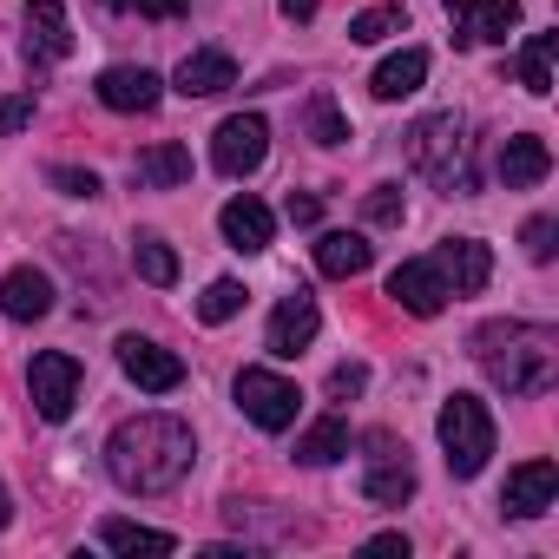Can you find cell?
Instances as JSON below:
<instances>
[{
	"instance_id": "obj_1",
	"label": "cell",
	"mask_w": 559,
	"mask_h": 559,
	"mask_svg": "<svg viewBox=\"0 0 559 559\" xmlns=\"http://www.w3.org/2000/svg\"><path fill=\"white\" fill-rule=\"evenodd\" d=\"M198 461V441L178 415H132L106 441V467L126 493H171Z\"/></svg>"
},
{
	"instance_id": "obj_2",
	"label": "cell",
	"mask_w": 559,
	"mask_h": 559,
	"mask_svg": "<svg viewBox=\"0 0 559 559\" xmlns=\"http://www.w3.org/2000/svg\"><path fill=\"white\" fill-rule=\"evenodd\" d=\"M474 362L500 395L533 402L559 376V336L539 323H487V330H474Z\"/></svg>"
},
{
	"instance_id": "obj_3",
	"label": "cell",
	"mask_w": 559,
	"mask_h": 559,
	"mask_svg": "<svg viewBox=\"0 0 559 559\" xmlns=\"http://www.w3.org/2000/svg\"><path fill=\"white\" fill-rule=\"evenodd\" d=\"M408 165L421 171V178H435L441 191H474V171H467V132H461V119L454 112H428V119H415L408 126Z\"/></svg>"
},
{
	"instance_id": "obj_4",
	"label": "cell",
	"mask_w": 559,
	"mask_h": 559,
	"mask_svg": "<svg viewBox=\"0 0 559 559\" xmlns=\"http://www.w3.org/2000/svg\"><path fill=\"white\" fill-rule=\"evenodd\" d=\"M435 435L448 448V474L454 480H474L487 467V454H493V415H487L480 395H448L441 415H435Z\"/></svg>"
},
{
	"instance_id": "obj_5",
	"label": "cell",
	"mask_w": 559,
	"mask_h": 559,
	"mask_svg": "<svg viewBox=\"0 0 559 559\" xmlns=\"http://www.w3.org/2000/svg\"><path fill=\"white\" fill-rule=\"evenodd\" d=\"M297 382H284L276 369H243L237 376V408L263 428V435H284L290 421H297Z\"/></svg>"
},
{
	"instance_id": "obj_6",
	"label": "cell",
	"mask_w": 559,
	"mask_h": 559,
	"mask_svg": "<svg viewBox=\"0 0 559 559\" xmlns=\"http://www.w3.org/2000/svg\"><path fill=\"white\" fill-rule=\"evenodd\" d=\"M263 158H270V126H263V112H230V119L211 132V165H217L224 178H250Z\"/></svg>"
},
{
	"instance_id": "obj_7",
	"label": "cell",
	"mask_w": 559,
	"mask_h": 559,
	"mask_svg": "<svg viewBox=\"0 0 559 559\" xmlns=\"http://www.w3.org/2000/svg\"><path fill=\"white\" fill-rule=\"evenodd\" d=\"M27 395H34L40 421H67L73 402H80V362H73L67 349H40V356L27 362Z\"/></svg>"
},
{
	"instance_id": "obj_8",
	"label": "cell",
	"mask_w": 559,
	"mask_h": 559,
	"mask_svg": "<svg viewBox=\"0 0 559 559\" xmlns=\"http://www.w3.org/2000/svg\"><path fill=\"white\" fill-rule=\"evenodd\" d=\"M317 330H323V310H317V297H310V290H297V297H284V304L270 310L263 349H270L276 362H297V356L317 343Z\"/></svg>"
},
{
	"instance_id": "obj_9",
	"label": "cell",
	"mask_w": 559,
	"mask_h": 559,
	"mask_svg": "<svg viewBox=\"0 0 559 559\" xmlns=\"http://www.w3.org/2000/svg\"><path fill=\"white\" fill-rule=\"evenodd\" d=\"M362 493H369L376 507H402V500H415V467H408V448H395V435H369Z\"/></svg>"
},
{
	"instance_id": "obj_10",
	"label": "cell",
	"mask_w": 559,
	"mask_h": 559,
	"mask_svg": "<svg viewBox=\"0 0 559 559\" xmlns=\"http://www.w3.org/2000/svg\"><path fill=\"white\" fill-rule=\"evenodd\" d=\"M435 270L448 276V297H480L487 276H493V250L480 237H448L435 250Z\"/></svg>"
},
{
	"instance_id": "obj_11",
	"label": "cell",
	"mask_w": 559,
	"mask_h": 559,
	"mask_svg": "<svg viewBox=\"0 0 559 559\" xmlns=\"http://www.w3.org/2000/svg\"><path fill=\"white\" fill-rule=\"evenodd\" d=\"M389 297H395L408 317H441V310H448V276L435 270V257H408V263L389 276Z\"/></svg>"
},
{
	"instance_id": "obj_12",
	"label": "cell",
	"mask_w": 559,
	"mask_h": 559,
	"mask_svg": "<svg viewBox=\"0 0 559 559\" xmlns=\"http://www.w3.org/2000/svg\"><path fill=\"white\" fill-rule=\"evenodd\" d=\"M119 369H126L145 395H171V389L185 382V362H178L171 349L145 343V336H119Z\"/></svg>"
},
{
	"instance_id": "obj_13",
	"label": "cell",
	"mask_w": 559,
	"mask_h": 559,
	"mask_svg": "<svg viewBox=\"0 0 559 559\" xmlns=\"http://www.w3.org/2000/svg\"><path fill=\"white\" fill-rule=\"evenodd\" d=\"M93 93H99V106H112V112H152V106L165 99V80H158L152 67H106Z\"/></svg>"
},
{
	"instance_id": "obj_14",
	"label": "cell",
	"mask_w": 559,
	"mask_h": 559,
	"mask_svg": "<svg viewBox=\"0 0 559 559\" xmlns=\"http://www.w3.org/2000/svg\"><path fill=\"white\" fill-rule=\"evenodd\" d=\"M73 53V27L60 0H27V67H53Z\"/></svg>"
},
{
	"instance_id": "obj_15",
	"label": "cell",
	"mask_w": 559,
	"mask_h": 559,
	"mask_svg": "<svg viewBox=\"0 0 559 559\" xmlns=\"http://www.w3.org/2000/svg\"><path fill=\"white\" fill-rule=\"evenodd\" d=\"M47 310H53V276H47V270L21 263V270L0 276V317H14V323H40Z\"/></svg>"
},
{
	"instance_id": "obj_16",
	"label": "cell",
	"mask_w": 559,
	"mask_h": 559,
	"mask_svg": "<svg viewBox=\"0 0 559 559\" xmlns=\"http://www.w3.org/2000/svg\"><path fill=\"white\" fill-rule=\"evenodd\" d=\"M552 493H559V467H552V461H520V467L507 474L500 507L520 513V520H539V513L552 507Z\"/></svg>"
},
{
	"instance_id": "obj_17",
	"label": "cell",
	"mask_w": 559,
	"mask_h": 559,
	"mask_svg": "<svg viewBox=\"0 0 559 559\" xmlns=\"http://www.w3.org/2000/svg\"><path fill=\"white\" fill-rule=\"evenodd\" d=\"M217 230H224V243L230 250H243V257H257V250H270V230H276V217L243 191V198H230L224 211H217Z\"/></svg>"
},
{
	"instance_id": "obj_18",
	"label": "cell",
	"mask_w": 559,
	"mask_h": 559,
	"mask_svg": "<svg viewBox=\"0 0 559 559\" xmlns=\"http://www.w3.org/2000/svg\"><path fill=\"white\" fill-rule=\"evenodd\" d=\"M171 86H178L185 99H211V93L237 86V60H230V53H217V47H204V53H185Z\"/></svg>"
},
{
	"instance_id": "obj_19",
	"label": "cell",
	"mask_w": 559,
	"mask_h": 559,
	"mask_svg": "<svg viewBox=\"0 0 559 559\" xmlns=\"http://www.w3.org/2000/svg\"><path fill=\"white\" fill-rule=\"evenodd\" d=\"M546 171H552V152H546L539 132H513V139L500 145V178H507V191H526V185H539Z\"/></svg>"
},
{
	"instance_id": "obj_20",
	"label": "cell",
	"mask_w": 559,
	"mask_h": 559,
	"mask_svg": "<svg viewBox=\"0 0 559 559\" xmlns=\"http://www.w3.org/2000/svg\"><path fill=\"white\" fill-rule=\"evenodd\" d=\"M421 80H428V53L421 47H402V53H389L382 67H376V99H408V93H421Z\"/></svg>"
},
{
	"instance_id": "obj_21",
	"label": "cell",
	"mask_w": 559,
	"mask_h": 559,
	"mask_svg": "<svg viewBox=\"0 0 559 559\" xmlns=\"http://www.w3.org/2000/svg\"><path fill=\"white\" fill-rule=\"evenodd\" d=\"M132 178H139L145 191H171V185H185V178H191V152H185L178 139H165V145H152V152H139V165H132Z\"/></svg>"
},
{
	"instance_id": "obj_22",
	"label": "cell",
	"mask_w": 559,
	"mask_h": 559,
	"mask_svg": "<svg viewBox=\"0 0 559 559\" xmlns=\"http://www.w3.org/2000/svg\"><path fill=\"white\" fill-rule=\"evenodd\" d=\"M369 237H356V230H323L317 237V270L323 276H362L369 270Z\"/></svg>"
},
{
	"instance_id": "obj_23",
	"label": "cell",
	"mask_w": 559,
	"mask_h": 559,
	"mask_svg": "<svg viewBox=\"0 0 559 559\" xmlns=\"http://www.w3.org/2000/svg\"><path fill=\"white\" fill-rule=\"evenodd\" d=\"M343 454H349V421H343V415L310 421L304 441H297V461H304V467H330V461H343Z\"/></svg>"
},
{
	"instance_id": "obj_24",
	"label": "cell",
	"mask_w": 559,
	"mask_h": 559,
	"mask_svg": "<svg viewBox=\"0 0 559 559\" xmlns=\"http://www.w3.org/2000/svg\"><path fill=\"white\" fill-rule=\"evenodd\" d=\"M132 263H139V276H145L152 290H171V284H178V250H171L158 230H139V237H132Z\"/></svg>"
},
{
	"instance_id": "obj_25",
	"label": "cell",
	"mask_w": 559,
	"mask_h": 559,
	"mask_svg": "<svg viewBox=\"0 0 559 559\" xmlns=\"http://www.w3.org/2000/svg\"><path fill=\"white\" fill-rule=\"evenodd\" d=\"M552 53H559V34H533V40L520 47V86H526L533 99L552 93Z\"/></svg>"
},
{
	"instance_id": "obj_26",
	"label": "cell",
	"mask_w": 559,
	"mask_h": 559,
	"mask_svg": "<svg viewBox=\"0 0 559 559\" xmlns=\"http://www.w3.org/2000/svg\"><path fill=\"white\" fill-rule=\"evenodd\" d=\"M99 546H112V552H171L178 539H171V533H158V526H132V520H106V526H99Z\"/></svg>"
},
{
	"instance_id": "obj_27",
	"label": "cell",
	"mask_w": 559,
	"mask_h": 559,
	"mask_svg": "<svg viewBox=\"0 0 559 559\" xmlns=\"http://www.w3.org/2000/svg\"><path fill=\"white\" fill-rule=\"evenodd\" d=\"M389 34H408V8H369V14L349 21V40H356V47H376V40H389Z\"/></svg>"
},
{
	"instance_id": "obj_28",
	"label": "cell",
	"mask_w": 559,
	"mask_h": 559,
	"mask_svg": "<svg viewBox=\"0 0 559 559\" xmlns=\"http://www.w3.org/2000/svg\"><path fill=\"white\" fill-rule=\"evenodd\" d=\"M243 310V284H237V276H217V284L198 297V323H230Z\"/></svg>"
},
{
	"instance_id": "obj_29",
	"label": "cell",
	"mask_w": 559,
	"mask_h": 559,
	"mask_svg": "<svg viewBox=\"0 0 559 559\" xmlns=\"http://www.w3.org/2000/svg\"><path fill=\"white\" fill-rule=\"evenodd\" d=\"M513 27H520V0H487V8L474 14V40H500L507 47Z\"/></svg>"
},
{
	"instance_id": "obj_30",
	"label": "cell",
	"mask_w": 559,
	"mask_h": 559,
	"mask_svg": "<svg viewBox=\"0 0 559 559\" xmlns=\"http://www.w3.org/2000/svg\"><path fill=\"white\" fill-rule=\"evenodd\" d=\"M310 139H317V145H343V139H349V126H343V112H336L330 93L310 99Z\"/></svg>"
},
{
	"instance_id": "obj_31",
	"label": "cell",
	"mask_w": 559,
	"mask_h": 559,
	"mask_svg": "<svg viewBox=\"0 0 559 559\" xmlns=\"http://www.w3.org/2000/svg\"><path fill=\"white\" fill-rule=\"evenodd\" d=\"M47 185L67 191V198H99V171H80V165H53Z\"/></svg>"
},
{
	"instance_id": "obj_32",
	"label": "cell",
	"mask_w": 559,
	"mask_h": 559,
	"mask_svg": "<svg viewBox=\"0 0 559 559\" xmlns=\"http://www.w3.org/2000/svg\"><path fill=\"white\" fill-rule=\"evenodd\" d=\"M362 217H369V224H402V185H376V191L362 198Z\"/></svg>"
},
{
	"instance_id": "obj_33",
	"label": "cell",
	"mask_w": 559,
	"mask_h": 559,
	"mask_svg": "<svg viewBox=\"0 0 559 559\" xmlns=\"http://www.w3.org/2000/svg\"><path fill=\"white\" fill-rule=\"evenodd\" d=\"M520 237H526V257H533V263H546V257H552L559 224H552V217H526V230H520Z\"/></svg>"
},
{
	"instance_id": "obj_34",
	"label": "cell",
	"mask_w": 559,
	"mask_h": 559,
	"mask_svg": "<svg viewBox=\"0 0 559 559\" xmlns=\"http://www.w3.org/2000/svg\"><path fill=\"white\" fill-rule=\"evenodd\" d=\"M284 217L310 230V224H323V198H310V191H290V198H284Z\"/></svg>"
},
{
	"instance_id": "obj_35",
	"label": "cell",
	"mask_w": 559,
	"mask_h": 559,
	"mask_svg": "<svg viewBox=\"0 0 559 559\" xmlns=\"http://www.w3.org/2000/svg\"><path fill=\"white\" fill-rule=\"evenodd\" d=\"M362 389H369V369H362V362H343V369L330 376V395H336V402H349V395H362Z\"/></svg>"
},
{
	"instance_id": "obj_36",
	"label": "cell",
	"mask_w": 559,
	"mask_h": 559,
	"mask_svg": "<svg viewBox=\"0 0 559 559\" xmlns=\"http://www.w3.org/2000/svg\"><path fill=\"white\" fill-rule=\"evenodd\" d=\"M34 119V93H14V99H0V139H8V132H21Z\"/></svg>"
},
{
	"instance_id": "obj_37",
	"label": "cell",
	"mask_w": 559,
	"mask_h": 559,
	"mask_svg": "<svg viewBox=\"0 0 559 559\" xmlns=\"http://www.w3.org/2000/svg\"><path fill=\"white\" fill-rule=\"evenodd\" d=\"M474 0H448V27H454V47H474Z\"/></svg>"
},
{
	"instance_id": "obj_38",
	"label": "cell",
	"mask_w": 559,
	"mask_h": 559,
	"mask_svg": "<svg viewBox=\"0 0 559 559\" xmlns=\"http://www.w3.org/2000/svg\"><path fill=\"white\" fill-rule=\"evenodd\" d=\"M276 8H284V21H310V14L323 8V0H276Z\"/></svg>"
},
{
	"instance_id": "obj_39",
	"label": "cell",
	"mask_w": 559,
	"mask_h": 559,
	"mask_svg": "<svg viewBox=\"0 0 559 559\" xmlns=\"http://www.w3.org/2000/svg\"><path fill=\"white\" fill-rule=\"evenodd\" d=\"M369 546H376V552H408V539H402V533H376Z\"/></svg>"
},
{
	"instance_id": "obj_40",
	"label": "cell",
	"mask_w": 559,
	"mask_h": 559,
	"mask_svg": "<svg viewBox=\"0 0 559 559\" xmlns=\"http://www.w3.org/2000/svg\"><path fill=\"white\" fill-rule=\"evenodd\" d=\"M14 520V493H8V480H0V526Z\"/></svg>"
}]
</instances>
